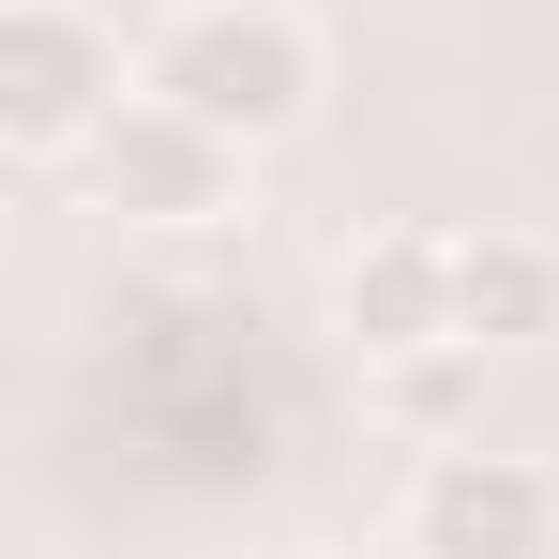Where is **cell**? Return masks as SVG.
Masks as SVG:
<instances>
[{"label":"cell","instance_id":"cell-2","mask_svg":"<svg viewBox=\"0 0 559 559\" xmlns=\"http://www.w3.org/2000/svg\"><path fill=\"white\" fill-rule=\"evenodd\" d=\"M121 106H136L121 15H92V0H0V136L31 167H76Z\"/></svg>","mask_w":559,"mask_h":559},{"label":"cell","instance_id":"cell-3","mask_svg":"<svg viewBox=\"0 0 559 559\" xmlns=\"http://www.w3.org/2000/svg\"><path fill=\"white\" fill-rule=\"evenodd\" d=\"M408 559H559V468L454 439L408 468Z\"/></svg>","mask_w":559,"mask_h":559},{"label":"cell","instance_id":"cell-6","mask_svg":"<svg viewBox=\"0 0 559 559\" xmlns=\"http://www.w3.org/2000/svg\"><path fill=\"white\" fill-rule=\"evenodd\" d=\"M454 333L499 348H559V242L545 227H454Z\"/></svg>","mask_w":559,"mask_h":559},{"label":"cell","instance_id":"cell-7","mask_svg":"<svg viewBox=\"0 0 559 559\" xmlns=\"http://www.w3.org/2000/svg\"><path fill=\"white\" fill-rule=\"evenodd\" d=\"M468 393H484V348H408V364H378V408H393L424 454L484 439V424H468Z\"/></svg>","mask_w":559,"mask_h":559},{"label":"cell","instance_id":"cell-5","mask_svg":"<svg viewBox=\"0 0 559 559\" xmlns=\"http://www.w3.org/2000/svg\"><path fill=\"white\" fill-rule=\"evenodd\" d=\"M333 333L348 364H408V348H468L454 333V227H364L348 273H333Z\"/></svg>","mask_w":559,"mask_h":559},{"label":"cell","instance_id":"cell-1","mask_svg":"<svg viewBox=\"0 0 559 559\" xmlns=\"http://www.w3.org/2000/svg\"><path fill=\"white\" fill-rule=\"evenodd\" d=\"M136 92L212 121L227 152H287L333 76H318V31H302L287 0H167V15L136 31Z\"/></svg>","mask_w":559,"mask_h":559},{"label":"cell","instance_id":"cell-4","mask_svg":"<svg viewBox=\"0 0 559 559\" xmlns=\"http://www.w3.org/2000/svg\"><path fill=\"white\" fill-rule=\"evenodd\" d=\"M242 167L258 152H227L212 121H182V106H121L92 152H76V182H92V212H121V227H212L227 197H242Z\"/></svg>","mask_w":559,"mask_h":559}]
</instances>
